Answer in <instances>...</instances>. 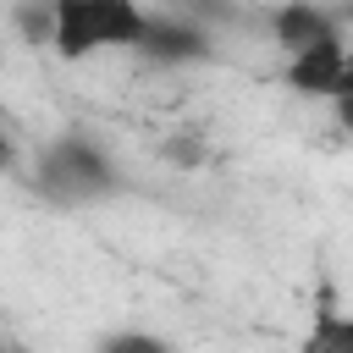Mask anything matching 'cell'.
Wrapping results in <instances>:
<instances>
[{
	"mask_svg": "<svg viewBox=\"0 0 353 353\" xmlns=\"http://www.w3.org/2000/svg\"><path fill=\"white\" fill-rule=\"evenodd\" d=\"M0 353H22V347H0Z\"/></svg>",
	"mask_w": 353,
	"mask_h": 353,
	"instance_id": "12",
	"label": "cell"
},
{
	"mask_svg": "<svg viewBox=\"0 0 353 353\" xmlns=\"http://www.w3.org/2000/svg\"><path fill=\"white\" fill-rule=\"evenodd\" d=\"M143 28H149L143 0H55L50 50L61 61H88L105 50H138Z\"/></svg>",
	"mask_w": 353,
	"mask_h": 353,
	"instance_id": "2",
	"label": "cell"
},
{
	"mask_svg": "<svg viewBox=\"0 0 353 353\" xmlns=\"http://www.w3.org/2000/svg\"><path fill=\"white\" fill-rule=\"evenodd\" d=\"M94 353H176V347L149 325H110V331H99Z\"/></svg>",
	"mask_w": 353,
	"mask_h": 353,
	"instance_id": "8",
	"label": "cell"
},
{
	"mask_svg": "<svg viewBox=\"0 0 353 353\" xmlns=\"http://www.w3.org/2000/svg\"><path fill=\"white\" fill-rule=\"evenodd\" d=\"M121 188H127V176H121L116 154L88 127L55 132L33 160V193L55 210H94V204H110Z\"/></svg>",
	"mask_w": 353,
	"mask_h": 353,
	"instance_id": "1",
	"label": "cell"
},
{
	"mask_svg": "<svg viewBox=\"0 0 353 353\" xmlns=\"http://www.w3.org/2000/svg\"><path fill=\"white\" fill-rule=\"evenodd\" d=\"M347 39L342 44H320V50H303V55H287V88L292 94H309V99H336L342 88V72H347Z\"/></svg>",
	"mask_w": 353,
	"mask_h": 353,
	"instance_id": "5",
	"label": "cell"
},
{
	"mask_svg": "<svg viewBox=\"0 0 353 353\" xmlns=\"http://www.w3.org/2000/svg\"><path fill=\"white\" fill-rule=\"evenodd\" d=\"M11 28L22 33L28 50H50V39H55V0H17L11 6Z\"/></svg>",
	"mask_w": 353,
	"mask_h": 353,
	"instance_id": "7",
	"label": "cell"
},
{
	"mask_svg": "<svg viewBox=\"0 0 353 353\" xmlns=\"http://www.w3.org/2000/svg\"><path fill=\"white\" fill-rule=\"evenodd\" d=\"M298 353H353V309H342V303L325 298L309 314V325L298 336Z\"/></svg>",
	"mask_w": 353,
	"mask_h": 353,
	"instance_id": "6",
	"label": "cell"
},
{
	"mask_svg": "<svg viewBox=\"0 0 353 353\" xmlns=\"http://www.w3.org/2000/svg\"><path fill=\"white\" fill-rule=\"evenodd\" d=\"M132 55H143L149 66H199V61L215 55V44H210L204 22L176 17V11H149V28H143Z\"/></svg>",
	"mask_w": 353,
	"mask_h": 353,
	"instance_id": "3",
	"label": "cell"
},
{
	"mask_svg": "<svg viewBox=\"0 0 353 353\" xmlns=\"http://www.w3.org/2000/svg\"><path fill=\"white\" fill-rule=\"evenodd\" d=\"M6 171H17V138L0 127V176H6Z\"/></svg>",
	"mask_w": 353,
	"mask_h": 353,
	"instance_id": "11",
	"label": "cell"
},
{
	"mask_svg": "<svg viewBox=\"0 0 353 353\" xmlns=\"http://www.w3.org/2000/svg\"><path fill=\"white\" fill-rule=\"evenodd\" d=\"M270 39L287 55H303V50H320V44H342L347 39V22L325 0H281L270 11Z\"/></svg>",
	"mask_w": 353,
	"mask_h": 353,
	"instance_id": "4",
	"label": "cell"
},
{
	"mask_svg": "<svg viewBox=\"0 0 353 353\" xmlns=\"http://www.w3.org/2000/svg\"><path fill=\"white\" fill-rule=\"evenodd\" d=\"M331 116H336V127H342V132H353V94L331 99Z\"/></svg>",
	"mask_w": 353,
	"mask_h": 353,
	"instance_id": "10",
	"label": "cell"
},
{
	"mask_svg": "<svg viewBox=\"0 0 353 353\" xmlns=\"http://www.w3.org/2000/svg\"><path fill=\"white\" fill-rule=\"evenodd\" d=\"M160 154H165L171 165H199V160H204V143H199V138H171Z\"/></svg>",
	"mask_w": 353,
	"mask_h": 353,
	"instance_id": "9",
	"label": "cell"
}]
</instances>
